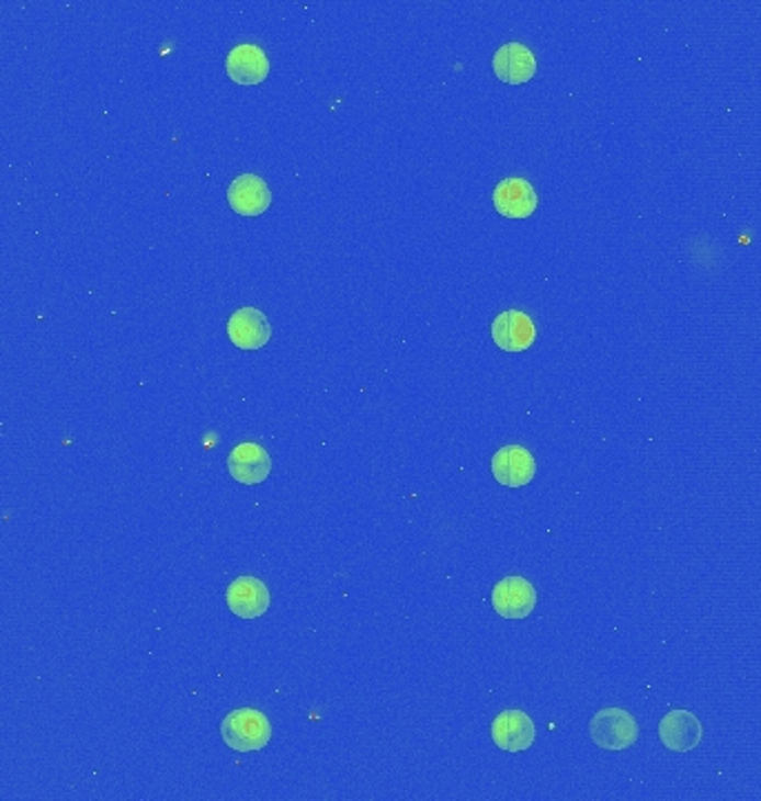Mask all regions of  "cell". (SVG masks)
Masks as SVG:
<instances>
[{
  "mask_svg": "<svg viewBox=\"0 0 761 801\" xmlns=\"http://www.w3.org/2000/svg\"><path fill=\"white\" fill-rule=\"evenodd\" d=\"M537 729L523 710H503L492 721V740L506 753H523L535 744Z\"/></svg>",
  "mask_w": 761,
  "mask_h": 801,
  "instance_id": "cell-5",
  "label": "cell"
},
{
  "mask_svg": "<svg viewBox=\"0 0 761 801\" xmlns=\"http://www.w3.org/2000/svg\"><path fill=\"white\" fill-rule=\"evenodd\" d=\"M537 463L523 445H506L492 456V474L506 488H523L535 478Z\"/></svg>",
  "mask_w": 761,
  "mask_h": 801,
  "instance_id": "cell-6",
  "label": "cell"
},
{
  "mask_svg": "<svg viewBox=\"0 0 761 801\" xmlns=\"http://www.w3.org/2000/svg\"><path fill=\"white\" fill-rule=\"evenodd\" d=\"M227 470L243 486H257L272 472V459L259 443H239L227 456Z\"/></svg>",
  "mask_w": 761,
  "mask_h": 801,
  "instance_id": "cell-9",
  "label": "cell"
},
{
  "mask_svg": "<svg viewBox=\"0 0 761 801\" xmlns=\"http://www.w3.org/2000/svg\"><path fill=\"white\" fill-rule=\"evenodd\" d=\"M227 337L239 350H261L272 339V328L261 309L241 307L227 320Z\"/></svg>",
  "mask_w": 761,
  "mask_h": 801,
  "instance_id": "cell-7",
  "label": "cell"
},
{
  "mask_svg": "<svg viewBox=\"0 0 761 801\" xmlns=\"http://www.w3.org/2000/svg\"><path fill=\"white\" fill-rule=\"evenodd\" d=\"M537 606V590L523 577H506L492 590V608L503 619H525Z\"/></svg>",
  "mask_w": 761,
  "mask_h": 801,
  "instance_id": "cell-3",
  "label": "cell"
},
{
  "mask_svg": "<svg viewBox=\"0 0 761 801\" xmlns=\"http://www.w3.org/2000/svg\"><path fill=\"white\" fill-rule=\"evenodd\" d=\"M492 67L497 78L503 80V83L523 86L537 74V58L525 45L508 43L495 54Z\"/></svg>",
  "mask_w": 761,
  "mask_h": 801,
  "instance_id": "cell-12",
  "label": "cell"
},
{
  "mask_svg": "<svg viewBox=\"0 0 761 801\" xmlns=\"http://www.w3.org/2000/svg\"><path fill=\"white\" fill-rule=\"evenodd\" d=\"M225 69L239 86H259L270 74V60L259 45H237L227 54Z\"/></svg>",
  "mask_w": 761,
  "mask_h": 801,
  "instance_id": "cell-14",
  "label": "cell"
},
{
  "mask_svg": "<svg viewBox=\"0 0 761 801\" xmlns=\"http://www.w3.org/2000/svg\"><path fill=\"white\" fill-rule=\"evenodd\" d=\"M225 599H227V608H230L232 614H237L241 619H259L270 608V590L257 577L235 579L230 586H227Z\"/></svg>",
  "mask_w": 761,
  "mask_h": 801,
  "instance_id": "cell-10",
  "label": "cell"
},
{
  "mask_svg": "<svg viewBox=\"0 0 761 801\" xmlns=\"http://www.w3.org/2000/svg\"><path fill=\"white\" fill-rule=\"evenodd\" d=\"M220 740L237 753H254L270 744L272 724L261 710L239 708L220 721Z\"/></svg>",
  "mask_w": 761,
  "mask_h": 801,
  "instance_id": "cell-1",
  "label": "cell"
},
{
  "mask_svg": "<svg viewBox=\"0 0 761 801\" xmlns=\"http://www.w3.org/2000/svg\"><path fill=\"white\" fill-rule=\"evenodd\" d=\"M590 740L603 751H626L637 744L639 724L624 708H601L590 719Z\"/></svg>",
  "mask_w": 761,
  "mask_h": 801,
  "instance_id": "cell-2",
  "label": "cell"
},
{
  "mask_svg": "<svg viewBox=\"0 0 761 801\" xmlns=\"http://www.w3.org/2000/svg\"><path fill=\"white\" fill-rule=\"evenodd\" d=\"M702 737V721L691 710H670L659 724V740L672 753H691Z\"/></svg>",
  "mask_w": 761,
  "mask_h": 801,
  "instance_id": "cell-4",
  "label": "cell"
},
{
  "mask_svg": "<svg viewBox=\"0 0 761 801\" xmlns=\"http://www.w3.org/2000/svg\"><path fill=\"white\" fill-rule=\"evenodd\" d=\"M227 203L241 216H259L272 205V192L261 177L241 174L227 188Z\"/></svg>",
  "mask_w": 761,
  "mask_h": 801,
  "instance_id": "cell-13",
  "label": "cell"
},
{
  "mask_svg": "<svg viewBox=\"0 0 761 801\" xmlns=\"http://www.w3.org/2000/svg\"><path fill=\"white\" fill-rule=\"evenodd\" d=\"M492 201H495L497 212L506 218H527L535 214V210L539 205L535 188L519 177L501 181L495 188Z\"/></svg>",
  "mask_w": 761,
  "mask_h": 801,
  "instance_id": "cell-11",
  "label": "cell"
},
{
  "mask_svg": "<svg viewBox=\"0 0 761 801\" xmlns=\"http://www.w3.org/2000/svg\"><path fill=\"white\" fill-rule=\"evenodd\" d=\"M537 339V328L523 312H501L492 320V341L506 352H523Z\"/></svg>",
  "mask_w": 761,
  "mask_h": 801,
  "instance_id": "cell-8",
  "label": "cell"
}]
</instances>
